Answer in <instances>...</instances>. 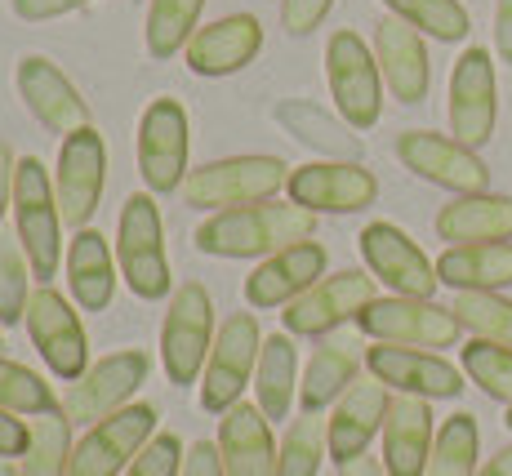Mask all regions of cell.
<instances>
[{"instance_id":"1","label":"cell","mask_w":512,"mask_h":476,"mask_svg":"<svg viewBox=\"0 0 512 476\" xmlns=\"http://www.w3.org/2000/svg\"><path fill=\"white\" fill-rule=\"evenodd\" d=\"M317 236V214L303 210L294 201H254L236 205V210H219L196 227V250L214 254V259H268L277 250H290L299 241Z\"/></svg>"},{"instance_id":"2","label":"cell","mask_w":512,"mask_h":476,"mask_svg":"<svg viewBox=\"0 0 512 476\" xmlns=\"http://www.w3.org/2000/svg\"><path fill=\"white\" fill-rule=\"evenodd\" d=\"M116 267L125 285L143 303H156L170 294V254H165V227L152 192H134L121 205V227H116Z\"/></svg>"},{"instance_id":"3","label":"cell","mask_w":512,"mask_h":476,"mask_svg":"<svg viewBox=\"0 0 512 476\" xmlns=\"http://www.w3.org/2000/svg\"><path fill=\"white\" fill-rule=\"evenodd\" d=\"M285 183H290V165L281 156H228L187 174L183 201L192 210H236V205L272 201Z\"/></svg>"},{"instance_id":"4","label":"cell","mask_w":512,"mask_h":476,"mask_svg":"<svg viewBox=\"0 0 512 476\" xmlns=\"http://www.w3.org/2000/svg\"><path fill=\"white\" fill-rule=\"evenodd\" d=\"M14 227L18 241L27 250L32 276H49L58 272L63 259V214H58V196H54V178L36 156L18 161V178H14Z\"/></svg>"},{"instance_id":"5","label":"cell","mask_w":512,"mask_h":476,"mask_svg":"<svg viewBox=\"0 0 512 476\" xmlns=\"http://www.w3.org/2000/svg\"><path fill=\"white\" fill-rule=\"evenodd\" d=\"M214 299L205 285H179L161 321V365L174 388H192L214 352Z\"/></svg>"},{"instance_id":"6","label":"cell","mask_w":512,"mask_h":476,"mask_svg":"<svg viewBox=\"0 0 512 476\" xmlns=\"http://www.w3.org/2000/svg\"><path fill=\"white\" fill-rule=\"evenodd\" d=\"M326 76H330V94L339 107L343 125L352 130H370L379 125L383 112V72L374 49L361 41L357 32H334L326 45Z\"/></svg>"},{"instance_id":"7","label":"cell","mask_w":512,"mask_h":476,"mask_svg":"<svg viewBox=\"0 0 512 476\" xmlns=\"http://www.w3.org/2000/svg\"><path fill=\"white\" fill-rule=\"evenodd\" d=\"M259 352H263L259 321H254L250 312L228 316L219 339H214L210 361H205V374H201V410L205 414H228L232 405L241 401L245 383L259 370Z\"/></svg>"},{"instance_id":"8","label":"cell","mask_w":512,"mask_h":476,"mask_svg":"<svg viewBox=\"0 0 512 476\" xmlns=\"http://www.w3.org/2000/svg\"><path fill=\"white\" fill-rule=\"evenodd\" d=\"M156 436V410L147 401H130L125 410L98 419L90 432L76 441L72 472L67 476H121L139 459V450Z\"/></svg>"},{"instance_id":"9","label":"cell","mask_w":512,"mask_h":476,"mask_svg":"<svg viewBox=\"0 0 512 476\" xmlns=\"http://www.w3.org/2000/svg\"><path fill=\"white\" fill-rule=\"evenodd\" d=\"M103 183H107V143L94 125L67 134L58 147V170H54V196H58V214L67 227H90V218L103 201Z\"/></svg>"},{"instance_id":"10","label":"cell","mask_w":512,"mask_h":476,"mask_svg":"<svg viewBox=\"0 0 512 476\" xmlns=\"http://www.w3.org/2000/svg\"><path fill=\"white\" fill-rule=\"evenodd\" d=\"M357 325L370 339L397 343V347H455L459 330H464L450 307H441L432 299H406V294L374 299L366 312L357 316Z\"/></svg>"},{"instance_id":"11","label":"cell","mask_w":512,"mask_h":476,"mask_svg":"<svg viewBox=\"0 0 512 476\" xmlns=\"http://www.w3.org/2000/svg\"><path fill=\"white\" fill-rule=\"evenodd\" d=\"M450 134L464 147L477 152L481 143H490L499 121V81H495V58L490 49L472 45L450 72Z\"/></svg>"},{"instance_id":"12","label":"cell","mask_w":512,"mask_h":476,"mask_svg":"<svg viewBox=\"0 0 512 476\" xmlns=\"http://www.w3.org/2000/svg\"><path fill=\"white\" fill-rule=\"evenodd\" d=\"M27 334H32L36 352L49 365V374H58L63 383H76L85 370H90V343H85L81 316L72 312V303L63 299L58 290H32L27 299Z\"/></svg>"},{"instance_id":"13","label":"cell","mask_w":512,"mask_h":476,"mask_svg":"<svg viewBox=\"0 0 512 476\" xmlns=\"http://www.w3.org/2000/svg\"><path fill=\"white\" fill-rule=\"evenodd\" d=\"M147 370H152V361H147V352H112L103 356L98 365H90V370L81 374V379L67 388L63 396V414L72 423H94L107 419V414L125 410V405L134 401V392L143 388Z\"/></svg>"},{"instance_id":"14","label":"cell","mask_w":512,"mask_h":476,"mask_svg":"<svg viewBox=\"0 0 512 476\" xmlns=\"http://www.w3.org/2000/svg\"><path fill=\"white\" fill-rule=\"evenodd\" d=\"M374 299H379V290H374V276L366 272L321 276L308 294H299V299L285 307V334H303V339L334 334L339 325L357 321Z\"/></svg>"},{"instance_id":"15","label":"cell","mask_w":512,"mask_h":476,"mask_svg":"<svg viewBox=\"0 0 512 476\" xmlns=\"http://www.w3.org/2000/svg\"><path fill=\"white\" fill-rule=\"evenodd\" d=\"M397 156L410 174H419L423 183H437L455 196H472L490 187V170L472 147L459 138L432 134V130H406L397 138Z\"/></svg>"},{"instance_id":"16","label":"cell","mask_w":512,"mask_h":476,"mask_svg":"<svg viewBox=\"0 0 512 476\" xmlns=\"http://www.w3.org/2000/svg\"><path fill=\"white\" fill-rule=\"evenodd\" d=\"M285 192L312 214H361L374 205L379 183L361 161H308L290 170Z\"/></svg>"},{"instance_id":"17","label":"cell","mask_w":512,"mask_h":476,"mask_svg":"<svg viewBox=\"0 0 512 476\" xmlns=\"http://www.w3.org/2000/svg\"><path fill=\"white\" fill-rule=\"evenodd\" d=\"M366 370L388 392L423 396V401H455L464 392V370H455L446 356L428 352V347H397V343L366 347Z\"/></svg>"},{"instance_id":"18","label":"cell","mask_w":512,"mask_h":476,"mask_svg":"<svg viewBox=\"0 0 512 476\" xmlns=\"http://www.w3.org/2000/svg\"><path fill=\"white\" fill-rule=\"evenodd\" d=\"M139 174L147 192L170 196L187 178V112L179 98L147 103L139 121Z\"/></svg>"},{"instance_id":"19","label":"cell","mask_w":512,"mask_h":476,"mask_svg":"<svg viewBox=\"0 0 512 476\" xmlns=\"http://www.w3.org/2000/svg\"><path fill=\"white\" fill-rule=\"evenodd\" d=\"M361 259L374 281H383L392 294H406V299H432L441 285L437 263L397 223H370L361 232Z\"/></svg>"},{"instance_id":"20","label":"cell","mask_w":512,"mask_h":476,"mask_svg":"<svg viewBox=\"0 0 512 476\" xmlns=\"http://www.w3.org/2000/svg\"><path fill=\"white\" fill-rule=\"evenodd\" d=\"M18 94H23L27 112H32L36 121H41L49 134H58V138H67V134L85 130V125H94L90 121V103L81 98V89H76L41 54L18 58Z\"/></svg>"},{"instance_id":"21","label":"cell","mask_w":512,"mask_h":476,"mask_svg":"<svg viewBox=\"0 0 512 476\" xmlns=\"http://www.w3.org/2000/svg\"><path fill=\"white\" fill-rule=\"evenodd\" d=\"M326 276V245L299 241L290 250L268 254L250 276H245V303L250 307H290L299 294Z\"/></svg>"},{"instance_id":"22","label":"cell","mask_w":512,"mask_h":476,"mask_svg":"<svg viewBox=\"0 0 512 476\" xmlns=\"http://www.w3.org/2000/svg\"><path fill=\"white\" fill-rule=\"evenodd\" d=\"M374 58H379L383 85L392 89L397 103H423L432 85V63H428V45L423 32H415L401 18H383L374 27Z\"/></svg>"},{"instance_id":"23","label":"cell","mask_w":512,"mask_h":476,"mask_svg":"<svg viewBox=\"0 0 512 476\" xmlns=\"http://www.w3.org/2000/svg\"><path fill=\"white\" fill-rule=\"evenodd\" d=\"M263 49V27L254 14H228L219 23L196 27V36L187 41V67L196 76H232L241 67H250Z\"/></svg>"},{"instance_id":"24","label":"cell","mask_w":512,"mask_h":476,"mask_svg":"<svg viewBox=\"0 0 512 476\" xmlns=\"http://www.w3.org/2000/svg\"><path fill=\"white\" fill-rule=\"evenodd\" d=\"M388 405L392 392L383 388L379 379H357L348 392L334 401L326 432H330V459L334 463H348L357 454H366V445L374 441V432H383V419H388Z\"/></svg>"},{"instance_id":"25","label":"cell","mask_w":512,"mask_h":476,"mask_svg":"<svg viewBox=\"0 0 512 476\" xmlns=\"http://www.w3.org/2000/svg\"><path fill=\"white\" fill-rule=\"evenodd\" d=\"M223 476H277V441L259 405L236 401L219 419Z\"/></svg>"},{"instance_id":"26","label":"cell","mask_w":512,"mask_h":476,"mask_svg":"<svg viewBox=\"0 0 512 476\" xmlns=\"http://www.w3.org/2000/svg\"><path fill=\"white\" fill-rule=\"evenodd\" d=\"M432 410L423 396L397 392L388 405V419H383V468L392 476H423L432 459Z\"/></svg>"},{"instance_id":"27","label":"cell","mask_w":512,"mask_h":476,"mask_svg":"<svg viewBox=\"0 0 512 476\" xmlns=\"http://www.w3.org/2000/svg\"><path fill=\"white\" fill-rule=\"evenodd\" d=\"M437 236L450 245L512 241V201L508 196H495V192L455 196V201L437 214Z\"/></svg>"},{"instance_id":"28","label":"cell","mask_w":512,"mask_h":476,"mask_svg":"<svg viewBox=\"0 0 512 476\" xmlns=\"http://www.w3.org/2000/svg\"><path fill=\"white\" fill-rule=\"evenodd\" d=\"M357 339L343 334V339H326L312 352L308 370H303V383H299V401L308 414H326L352 383L361 379V352H357Z\"/></svg>"},{"instance_id":"29","label":"cell","mask_w":512,"mask_h":476,"mask_svg":"<svg viewBox=\"0 0 512 476\" xmlns=\"http://www.w3.org/2000/svg\"><path fill=\"white\" fill-rule=\"evenodd\" d=\"M116 254L107 250V241L94 227H81L67 245V285H72V299L85 312H103L116 294Z\"/></svg>"},{"instance_id":"30","label":"cell","mask_w":512,"mask_h":476,"mask_svg":"<svg viewBox=\"0 0 512 476\" xmlns=\"http://www.w3.org/2000/svg\"><path fill=\"white\" fill-rule=\"evenodd\" d=\"M441 285L468 294V290H508L512 285V241L490 245H450L437 259Z\"/></svg>"},{"instance_id":"31","label":"cell","mask_w":512,"mask_h":476,"mask_svg":"<svg viewBox=\"0 0 512 476\" xmlns=\"http://www.w3.org/2000/svg\"><path fill=\"white\" fill-rule=\"evenodd\" d=\"M294 388H299V356H294L290 334H272L263 339L259 370H254V405L272 419H285L294 405Z\"/></svg>"},{"instance_id":"32","label":"cell","mask_w":512,"mask_h":476,"mask_svg":"<svg viewBox=\"0 0 512 476\" xmlns=\"http://www.w3.org/2000/svg\"><path fill=\"white\" fill-rule=\"evenodd\" d=\"M277 121L299 138L303 147H312V152H326V156H334V161H357L361 156V138L348 134L352 125L330 121V116L312 103H281Z\"/></svg>"},{"instance_id":"33","label":"cell","mask_w":512,"mask_h":476,"mask_svg":"<svg viewBox=\"0 0 512 476\" xmlns=\"http://www.w3.org/2000/svg\"><path fill=\"white\" fill-rule=\"evenodd\" d=\"M326 459H330L326 419L303 410L299 419L285 428L281 445H277V476H317Z\"/></svg>"},{"instance_id":"34","label":"cell","mask_w":512,"mask_h":476,"mask_svg":"<svg viewBox=\"0 0 512 476\" xmlns=\"http://www.w3.org/2000/svg\"><path fill=\"white\" fill-rule=\"evenodd\" d=\"M201 5L205 0H152L147 5V54L152 58H174L179 49H187V41L196 36V23H201Z\"/></svg>"},{"instance_id":"35","label":"cell","mask_w":512,"mask_h":476,"mask_svg":"<svg viewBox=\"0 0 512 476\" xmlns=\"http://www.w3.org/2000/svg\"><path fill=\"white\" fill-rule=\"evenodd\" d=\"M477 450H481V432L477 419L468 410L450 414L441 423L437 441H432V459L423 476H477Z\"/></svg>"},{"instance_id":"36","label":"cell","mask_w":512,"mask_h":476,"mask_svg":"<svg viewBox=\"0 0 512 476\" xmlns=\"http://www.w3.org/2000/svg\"><path fill=\"white\" fill-rule=\"evenodd\" d=\"M392 9V18L410 23L415 32L432 36L441 45H455L472 32V18L464 9V0H383Z\"/></svg>"},{"instance_id":"37","label":"cell","mask_w":512,"mask_h":476,"mask_svg":"<svg viewBox=\"0 0 512 476\" xmlns=\"http://www.w3.org/2000/svg\"><path fill=\"white\" fill-rule=\"evenodd\" d=\"M72 450V419H63V410L41 414L32 423V445H27L18 476H67L72 472Z\"/></svg>"},{"instance_id":"38","label":"cell","mask_w":512,"mask_h":476,"mask_svg":"<svg viewBox=\"0 0 512 476\" xmlns=\"http://www.w3.org/2000/svg\"><path fill=\"white\" fill-rule=\"evenodd\" d=\"M450 312L459 316V325H464V330H472V339L512 347V299H504V294L468 290V294H459Z\"/></svg>"},{"instance_id":"39","label":"cell","mask_w":512,"mask_h":476,"mask_svg":"<svg viewBox=\"0 0 512 476\" xmlns=\"http://www.w3.org/2000/svg\"><path fill=\"white\" fill-rule=\"evenodd\" d=\"M0 410L41 419V414H58L63 405H58V396L49 392V383L41 374H32V370H23V365L0 356Z\"/></svg>"},{"instance_id":"40","label":"cell","mask_w":512,"mask_h":476,"mask_svg":"<svg viewBox=\"0 0 512 476\" xmlns=\"http://www.w3.org/2000/svg\"><path fill=\"white\" fill-rule=\"evenodd\" d=\"M464 374L490 401L512 405V347H499L486 339L464 343Z\"/></svg>"},{"instance_id":"41","label":"cell","mask_w":512,"mask_h":476,"mask_svg":"<svg viewBox=\"0 0 512 476\" xmlns=\"http://www.w3.org/2000/svg\"><path fill=\"white\" fill-rule=\"evenodd\" d=\"M23 241H14L9 232H0V325H18L27 312V299H32V290H27V263L23 250H18Z\"/></svg>"},{"instance_id":"42","label":"cell","mask_w":512,"mask_h":476,"mask_svg":"<svg viewBox=\"0 0 512 476\" xmlns=\"http://www.w3.org/2000/svg\"><path fill=\"white\" fill-rule=\"evenodd\" d=\"M183 454L187 445L174 432H156L152 441L139 450V459L125 468V476H179L183 472Z\"/></svg>"},{"instance_id":"43","label":"cell","mask_w":512,"mask_h":476,"mask_svg":"<svg viewBox=\"0 0 512 476\" xmlns=\"http://www.w3.org/2000/svg\"><path fill=\"white\" fill-rule=\"evenodd\" d=\"M334 0H281V27L290 36H308L326 23Z\"/></svg>"},{"instance_id":"44","label":"cell","mask_w":512,"mask_h":476,"mask_svg":"<svg viewBox=\"0 0 512 476\" xmlns=\"http://www.w3.org/2000/svg\"><path fill=\"white\" fill-rule=\"evenodd\" d=\"M90 0H9V9H14L23 23H45V18H63V14H76V9H85Z\"/></svg>"},{"instance_id":"45","label":"cell","mask_w":512,"mask_h":476,"mask_svg":"<svg viewBox=\"0 0 512 476\" xmlns=\"http://www.w3.org/2000/svg\"><path fill=\"white\" fill-rule=\"evenodd\" d=\"M179 476H223L219 445H210V441L187 445V454H183V472H179Z\"/></svg>"},{"instance_id":"46","label":"cell","mask_w":512,"mask_h":476,"mask_svg":"<svg viewBox=\"0 0 512 476\" xmlns=\"http://www.w3.org/2000/svg\"><path fill=\"white\" fill-rule=\"evenodd\" d=\"M32 445V428H27L18 414L0 410V459H14V454H27Z\"/></svg>"},{"instance_id":"47","label":"cell","mask_w":512,"mask_h":476,"mask_svg":"<svg viewBox=\"0 0 512 476\" xmlns=\"http://www.w3.org/2000/svg\"><path fill=\"white\" fill-rule=\"evenodd\" d=\"M495 49L504 63H512V0H495Z\"/></svg>"},{"instance_id":"48","label":"cell","mask_w":512,"mask_h":476,"mask_svg":"<svg viewBox=\"0 0 512 476\" xmlns=\"http://www.w3.org/2000/svg\"><path fill=\"white\" fill-rule=\"evenodd\" d=\"M14 178H18V165H14V152L0 143V214L14 210Z\"/></svg>"},{"instance_id":"49","label":"cell","mask_w":512,"mask_h":476,"mask_svg":"<svg viewBox=\"0 0 512 476\" xmlns=\"http://www.w3.org/2000/svg\"><path fill=\"white\" fill-rule=\"evenodd\" d=\"M339 476H392V472L379 459H370V454H357V459L339 463Z\"/></svg>"},{"instance_id":"50","label":"cell","mask_w":512,"mask_h":476,"mask_svg":"<svg viewBox=\"0 0 512 476\" xmlns=\"http://www.w3.org/2000/svg\"><path fill=\"white\" fill-rule=\"evenodd\" d=\"M477 476H512V445H504V450H499L486 468H477Z\"/></svg>"},{"instance_id":"51","label":"cell","mask_w":512,"mask_h":476,"mask_svg":"<svg viewBox=\"0 0 512 476\" xmlns=\"http://www.w3.org/2000/svg\"><path fill=\"white\" fill-rule=\"evenodd\" d=\"M0 476H18V468H14V459H0Z\"/></svg>"},{"instance_id":"52","label":"cell","mask_w":512,"mask_h":476,"mask_svg":"<svg viewBox=\"0 0 512 476\" xmlns=\"http://www.w3.org/2000/svg\"><path fill=\"white\" fill-rule=\"evenodd\" d=\"M504 423H508V428H512V405H508V419H504Z\"/></svg>"},{"instance_id":"53","label":"cell","mask_w":512,"mask_h":476,"mask_svg":"<svg viewBox=\"0 0 512 476\" xmlns=\"http://www.w3.org/2000/svg\"><path fill=\"white\" fill-rule=\"evenodd\" d=\"M0 347H5V343H0Z\"/></svg>"}]
</instances>
